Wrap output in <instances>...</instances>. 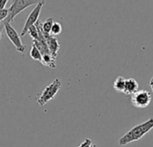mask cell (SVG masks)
<instances>
[{
  "label": "cell",
  "instance_id": "1",
  "mask_svg": "<svg viewBox=\"0 0 153 147\" xmlns=\"http://www.w3.org/2000/svg\"><path fill=\"white\" fill-rule=\"evenodd\" d=\"M153 128V118H151L147 121L134 127L131 130H129L125 136H123L119 141L118 145L120 146H125L132 142H135L140 140L143 136L149 133Z\"/></svg>",
  "mask_w": 153,
  "mask_h": 147
},
{
  "label": "cell",
  "instance_id": "2",
  "mask_svg": "<svg viewBox=\"0 0 153 147\" xmlns=\"http://www.w3.org/2000/svg\"><path fill=\"white\" fill-rule=\"evenodd\" d=\"M41 2L46 3L45 0H13L12 5L8 9V15L4 22L11 23L16 17V15H18L21 12H22L30 5H37L39 3Z\"/></svg>",
  "mask_w": 153,
  "mask_h": 147
},
{
  "label": "cell",
  "instance_id": "3",
  "mask_svg": "<svg viewBox=\"0 0 153 147\" xmlns=\"http://www.w3.org/2000/svg\"><path fill=\"white\" fill-rule=\"evenodd\" d=\"M61 81L58 78H56L49 85H48L43 92L41 93V94L39 95V97L37 99V101L39 103V106H44L46 105L48 101H50L52 99L55 98V96L56 95V93H58V91L61 88Z\"/></svg>",
  "mask_w": 153,
  "mask_h": 147
},
{
  "label": "cell",
  "instance_id": "4",
  "mask_svg": "<svg viewBox=\"0 0 153 147\" xmlns=\"http://www.w3.org/2000/svg\"><path fill=\"white\" fill-rule=\"evenodd\" d=\"M4 27L5 33H6L8 39L10 40V41L12 42V44L14 46V48L16 49V50L18 52L23 53L25 51V49L26 48L23 45V43L22 42L21 36L16 31V30L11 25V23L6 22H4Z\"/></svg>",
  "mask_w": 153,
  "mask_h": 147
},
{
  "label": "cell",
  "instance_id": "5",
  "mask_svg": "<svg viewBox=\"0 0 153 147\" xmlns=\"http://www.w3.org/2000/svg\"><path fill=\"white\" fill-rule=\"evenodd\" d=\"M152 94L146 90H138L132 95L131 101L133 105L138 109H144L148 107L152 101Z\"/></svg>",
  "mask_w": 153,
  "mask_h": 147
},
{
  "label": "cell",
  "instance_id": "6",
  "mask_svg": "<svg viewBox=\"0 0 153 147\" xmlns=\"http://www.w3.org/2000/svg\"><path fill=\"white\" fill-rule=\"evenodd\" d=\"M45 4V2H41V3H39L35 8L30 12V13L29 14V16L27 17L26 21H25V23H24V26H23V29L21 32V37L22 36H25L27 33H28V30L36 24V22L39 21V17L40 15V12H41V9L43 7V5Z\"/></svg>",
  "mask_w": 153,
  "mask_h": 147
},
{
  "label": "cell",
  "instance_id": "7",
  "mask_svg": "<svg viewBox=\"0 0 153 147\" xmlns=\"http://www.w3.org/2000/svg\"><path fill=\"white\" fill-rule=\"evenodd\" d=\"M43 36H44V38L46 40V42L48 44V47L50 54L55 58H56L58 50L60 49V43L58 42L56 38H55V36H53L51 34H48V33L43 32Z\"/></svg>",
  "mask_w": 153,
  "mask_h": 147
},
{
  "label": "cell",
  "instance_id": "8",
  "mask_svg": "<svg viewBox=\"0 0 153 147\" xmlns=\"http://www.w3.org/2000/svg\"><path fill=\"white\" fill-rule=\"evenodd\" d=\"M139 90V84L137 81L134 78H128L126 81V85H125V90L123 92L124 94L130 96L135 93Z\"/></svg>",
  "mask_w": 153,
  "mask_h": 147
},
{
  "label": "cell",
  "instance_id": "9",
  "mask_svg": "<svg viewBox=\"0 0 153 147\" xmlns=\"http://www.w3.org/2000/svg\"><path fill=\"white\" fill-rule=\"evenodd\" d=\"M44 66L51 67V68H56V58L51 55V54H46L42 56L41 62Z\"/></svg>",
  "mask_w": 153,
  "mask_h": 147
},
{
  "label": "cell",
  "instance_id": "10",
  "mask_svg": "<svg viewBox=\"0 0 153 147\" xmlns=\"http://www.w3.org/2000/svg\"><path fill=\"white\" fill-rule=\"evenodd\" d=\"M126 81V79H125L123 76H118L114 82V89L118 93H123L125 90Z\"/></svg>",
  "mask_w": 153,
  "mask_h": 147
},
{
  "label": "cell",
  "instance_id": "11",
  "mask_svg": "<svg viewBox=\"0 0 153 147\" xmlns=\"http://www.w3.org/2000/svg\"><path fill=\"white\" fill-rule=\"evenodd\" d=\"M30 57L33 59V60H37V61H39L41 62V59H42V55L40 53V51L39 50V49L32 44L31 46V49H30Z\"/></svg>",
  "mask_w": 153,
  "mask_h": 147
},
{
  "label": "cell",
  "instance_id": "12",
  "mask_svg": "<svg viewBox=\"0 0 153 147\" xmlns=\"http://www.w3.org/2000/svg\"><path fill=\"white\" fill-rule=\"evenodd\" d=\"M53 24H54L53 18H48L44 22H42V31H43V32L50 34Z\"/></svg>",
  "mask_w": 153,
  "mask_h": 147
},
{
  "label": "cell",
  "instance_id": "13",
  "mask_svg": "<svg viewBox=\"0 0 153 147\" xmlns=\"http://www.w3.org/2000/svg\"><path fill=\"white\" fill-rule=\"evenodd\" d=\"M28 34L32 38L33 40H39V31L36 27V25L31 26L29 30H28Z\"/></svg>",
  "mask_w": 153,
  "mask_h": 147
},
{
  "label": "cell",
  "instance_id": "14",
  "mask_svg": "<svg viewBox=\"0 0 153 147\" xmlns=\"http://www.w3.org/2000/svg\"><path fill=\"white\" fill-rule=\"evenodd\" d=\"M61 32H62V26H61V24L59 22H54V24L52 26L50 34L53 35V36H56V35L60 34Z\"/></svg>",
  "mask_w": 153,
  "mask_h": 147
},
{
  "label": "cell",
  "instance_id": "15",
  "mask_svg": "<svg viewBox=\"0 0 153 147\" xmlns=\"http://www.w3.org/2000/svg\"><path fill=\"white\" fill-rule=\"evenodd\" d=\"M79 147H97L93 143H92V141L91 140V139H89V138H87V139H85L80 146Z\"/></svg>",
  "mask_w": 153,
  "mask_h": 147
},
{
  "label": "cell",
  "instance_id": "16",
  "mask_svg": "<svg viewBox=\"0 0 153 147\" xmlns=\"http://www.w3.org/2000/svg\"><path fill=\"white\" fill-rule=\"evenodd\" d=\"M8 15V9H2L0 10V22H4Z\"/></svg>",
  "mask_w": 153,
  "mask_h": 147
},
{
  "label": "cell",
  "instance_id": "17",
  "mask_svg": "<svg viewBox=\"0 0 153 147\" xmlns=\"http://www.w3.org/2000/svg\"><path fill=\"white\" fill-rule=\"evenodd\" d=\"M8 0H0V10L4 9V6L6 5Z\"/></svg>",
  "mask_w": 153,
  "mask_h": 147
},
{
  "label": "cell",
  "instance_id": "18",
  "mask_svg": "<svg viewBox=\"0 0 153 147\" xmlns=\"http://www.w3.org/2000/svg\"><path fill=\"white\" fill-rule=\"evenodd\" d=\"M150 87H151V89L152 90V92H153V77L151 79V81H150Z\"/></svg>",
  "mask_w": 153,
  "mask_h": 147
},
{
  "label": "cell",
  "instance_id": "19",
  "mask_svg": "<svg viewBox=\"0 0 153 147\" xmlns=\"http://www.w3.org/2000/svg\"><path fill=\"white\" fill-rule=\"evenodd\" d=\"M2 32H3V30H2V28L0 27V41H1V39H2V36H3V34H2Z\"/></svg>",
  "mask_w": 153,
  "mask_h": 147
}]
</instances>
